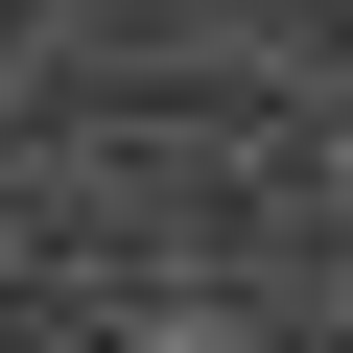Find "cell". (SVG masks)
Instances as JSON below:
<instances>
[{
	"instance_id": "1",
	"label": "cell",
	"mask_w": 353,
	"mask_h": 353,
	"mask_svg": "<svg viewBox=\"0 0 353 353\" xmlns=\"http://www.w3.org/2000/svg\"><path fill=\"white\" fill-rule=\"evenodd\" d=\"M189 353H212V330H189Z\"/></svg>"
}]
</instances>
